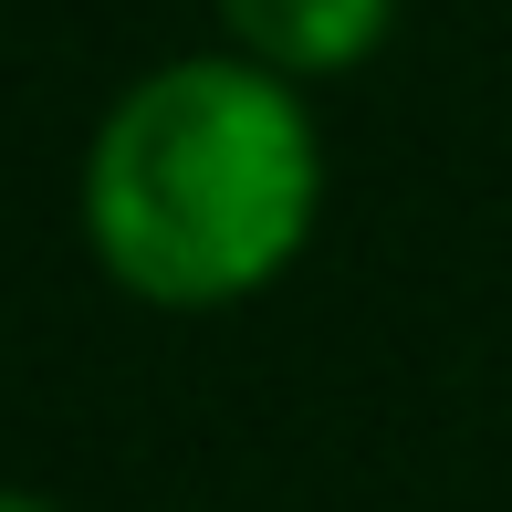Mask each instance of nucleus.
<instances>
[{
    "mask_svg": "<svg viewBox=\"0 0 512 512\" xmlns=\"http://www.w3.org/2000/svg\"><path fill=\"white\" fill-rule=\"evenodd\" d=\"M324 209V147L283 74L189 53L136 74L84 147V241L136 304L220 314L283 283Z\"/></svg>",
    "mask_w": 512,
    "mask_h": 512,
    "instance_id": "1",
    "label": "nucleus"
},
{
    "mask_svg": "<svg viewBox=\"0 0 512 512\" xmlns=\"http://www.w3.org/2000/svg\"><path fill=\"white\" fill-rule=\"evenodd\" d=\"M387 21H398V0H220L230 53H251L283 84L356 74V63L387 42Z\"/></svg>",
    "mask_w": 512,
    "mask_h": 512,
    "instance_id": "2",
    "label": "nucleus"
},
{
    "mask_svg": "<svg viewBox=\"0 0 512 512\" xmlns=\"http://www.w3.org/2000/svg\"><path fill=\"white\" fill-rule=\"evenodd\" d=\"M0 512H63V502H42V492H11V502H0Z\"/></svg>",
    "mask_w": 512,
    "mask_h": 512,
    "instance_id": "3",
    "label": "nucleus"
}]
</instances>
